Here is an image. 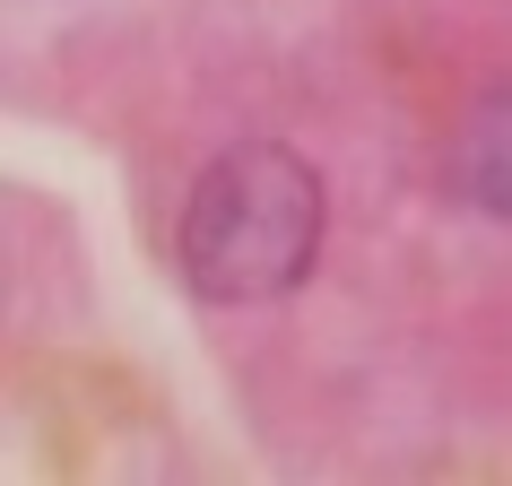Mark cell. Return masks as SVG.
Instances as JSON below:
<instances>
[{"label": "cell", "mask_w": 512, "mask_h": 486, "mask_svg": "<svg viewBox=\"0 0 512 486\" xmlns=\"http://www.w3.org/2000/svg\"><path fill=\"white\" fill-rule=\"evenodd\" d=\"M322 226H330L322 174L287 139H235L191 183L174 261L200 304H278L313 278Z\"/></svg>", "instance_id": "cell-1"}, {"label": "cell", "mask_w": 512, "mask_h": 486, "mask_svg": "<svg viewBox=\"0 0 512 486\" xmlns=\"http://www.w3.org/2000/svg\"><path fill=\"white\" fill-rule=\"evenodd\" d=\"M512 113H504V87L495 96H478V113H469V148L452 157V183L478 200L486 217H504L512 209Z\"/></svg>", "instance_id": "cell-2"}]
</instances>
